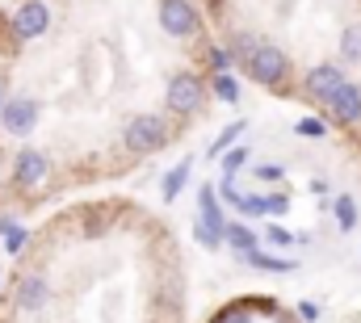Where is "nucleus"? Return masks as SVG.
<instances>
[{
  "mask_svg": "<svg viewBox=\"0 0 361 323\" xmlns=\"http://www.w3.org/2000/svg\"><path fill=\"white\" fill-rule=\"evenodd\" d=\"M252 176H257V181H261V185H265V181H281V176H286V172H281V168H277V164H257V168H252Z\"/></svg>",
  "mask_w": 361,
  "mask_h": 323,
  "instance_id": "nucleus-27",
  "label": "nucleus"
},
{
  "mask_svg": "<svg viewBox=\"0 0 361 323\" xmlns=\"http://www.w3.org/2000/svg\"><path fill=\"white\" fill-rule=\"evenodd\" d=\"M294 130H298V135H302V139H319V135H324V130H328V126H324V122H319V118H302V122H298V126H294Z\"/></svg>",
  "mask_w": 361,
  "mask_h": 323,
  "instance_id": "nucleus-25",
  "label": "nucleus"
},
{
  "mask_svg": "<svg viewBox=\"0 0 361 323\" xmlns=\"http://www.w3.org/2000/svg\"><path fill=\"white\" fill-rule=\"evenodd\" d=\"M210 323H252V303H235V307L219 311Z\"/></svg>",
  "mask_w": 361,
  "mask_h": 323,
  "instance_id": "nucleus-20",
  "label": "nucleus"
},
{
  "mask_svg": "<svg viewBox=\"0 0 361 323\" xmlns=\"http://www.w3.org/2000/svg\"><path fill=\"white\" fill-rule=\"evenodd\" d=\"M244 72H248V80L261 84V88H281L286 76H290V55L281 47H273V42H257V51L248 55Z\"/></svg>",
  "mask_w": 361,
  "mask_h": 323,
  "instance_id": "nucleus-2",
  "label": "nucleus"
},
{
  "mask_svg": "<svg viewBox=\"0 0 361 323\" xmlns=\"http://www.w3.org/2000/svg\"><path fill=\"white\" fill-rule=\"evenodd\" d=\"M210 92H214L219 101L235 105V101H240V80H235L231 72H214V76H210Z\"/></svg>",
  "mask_w": 361,
  "mask_h": 323,
  "instance_id": "nucleus-16",
  "label": "nucleus"
},
{
  "mask_svg": "<svg viewBox=\"0 0 361 323\" xmlns=\"http://www.w3.org/2000/svg\"><path fill=\"white\" fill-rule=\"evenodd\" d=\"M223 236H227V214H223L214 189L202 185V189H197V223H193V240L214 252V248H223Z\"/></svg>",
  "mask_w": 361,
  "mask_h": 323,
  "instance_id": "nucleus-3",
  "label": "nucleus"
},
{
  "mask_svg": "<svg viewBox=\"0 0 361 323\" xmlns=\"http://www.w3.org/2000/svg\"><path fill=\"white\" fill-rule=\"evenodd\" d=\"M156 13H160V30L169 38H193L202 30V13L193 0H160Z\"/></svg>",
  "mask_w": 361,
  "mask_h": 323,
  "instance_id": "nucleus-5",
  "label": "nucleus"
},
{
  "mask_svg": "<svg viewBox=\"0 0 361 323\" xmlns=\"http://www.w3.org/2000/svg\"><path fill=\"white\" fill-rule=\"evenodd\" d=\"M257 42H261L257 34H235V38L227 42V51H231V63H240V68H244V63H248V55L257 51Z\"/></svg>",
  "mask_w": 361,
  "mask_h": 323,
  "instance_id": "nucleus-18",
  "label": "nucleus"
},
{
  "mask_svg": "<svg viewBox=\"0 0 361 323\" xmlns=\"http://www.w3.org/2000/svg\"><path fill=\"white\" fill-rule=\"evenodd\" d=\"M38 101H30V97H13V101H4V114H0V126L8 130V135H17V139H25L34 126H38Z\"/></svg>",
  "mask_w": 361,
  "mask_h": 323,
  "instance_id": "nucleus-8",
  "label": "nucleus"
},
{
  "mask_svg": "<svg viewBox=\"0 0 361 323\" xmlns=\"http://www.w3.org/2000/svg\"><path fill=\"white\" fill-rule=\"evenodd\" d=\"M173 139V126L160 118V114H135L126 126H122V143L135 152V156H152V152H164Z\"/></svg>",
  "mask_w": 361,
  "mask_h": 323,
  "instance_id": "nucleus-1",
  "label": "nucleus"
},
{
  "mask_svg": "<svg viewBox=\"0 0 361 323\" xmlns=\"http://www.w3.org/2000/svg\"><path fill=\"white\" fill-rule=\"evenodd\" d=\"M265 240H269L273 248H290V243H298V236H290L286 227H277V223H269V227H265Z\"/></svg>",
  "mask_w": 361,
  "mask_h": 323,
  "instance_id": "nucleus-23",
  "label": "nucleus"
},
{
  "mask_svg": "<svg viewBox=\"0 0 361 323\" xmlns=\"http://www.w3.org/2000/svg\"><path fill=\"white\" fill-rule=\"evenodd\" d=\"M298 319L315 323V319H319V307H315V303H298Z\"/></svg>",
  "mask_w": 361,
  "mask_h": 323,
  "instance_id": "nucleus-28",
  "label": "nucleus"
},
{
  "mask_svg": "<svg viewBox=\"0 0 361 323\" xmlns=\"http://www.w3.org/2000/svg\"><path fill=\"white\" fill-rule=\"evenodd\" d=\"M25 243H30V227H17V223H13V227L4 231V252H8V256H17Z\"/></svg>",
  "mask_w": 361,
  "mask_h": 323,
  "instance_id": "nucleus-22",
  "label": "nucleus"
},
{
  "mask_svg": "<svg viewBox=\"0 0 361 323\" xmlns=\"http://www.w3.org/2000/svg\"><path fill=\"white\" fill-rule=\"evenodd\" d=\"M341 55H345L349 63H361V25H349V30L341 34Z\"/></svg>",
  "mask_w": 361,
  "mask_h": 323,
  "instance_id": "nucleus-19",
  "label": "nucleus"
},
{
  "mask_svg": "<svg viewBox=\"0 0 361 323\" xmlns=\"http://www.w3.org/2000/svg\"><path fill=\"white\" fill-rule=\"evenodd\" d=\"M311 193L315 197H328V181H311Z\"/></svg>",
  "mask_w": 361,
  "mask_h": 323,
  "instance_id": "nucleus-29",
  "label": "nucleus"
},
{
  "mask_svg": "<svg viewBox=\"0 0 361 323\" xmlns=\"http://www.w3.org/2000/svg\"><path fill=\"white\" fill-rule=\"evenodd\" d=\"M349 80L336 63H315L311 72H307V80H302V88H307V97L311 101H319V105H328L336 92H341V84Z\"/></svg>",
  "mask_w": 361,
  "mask_h": 323,
  "instance_id": "nucleus-6",
  "label": "nucleus"
},
{
  "mask_svg": "<svg viewBox=\"0 0 361 323\" xmlns=\"http://www.w3.org/2000/svg\"><path fill=\"white\" fill-rule=\"evenodd\" d=\"M286 210H290L286 193H265V214H286Z\"/></svg>",
  "mask_w": 361,
  "mask_h": 323,
  "instance_id": "nucleus-26",
  "label": "nucleus"
},
{
  "mask_svg": "<svg viewBox=\"0 0 361 323\" xmlns=\"http://www.w3.org/2000/svg\"><path fill=\"white\" fill-rule=\"evenodd\" d=\"M202 101H206V80H202V76H193V72H177L173 80L164 84V109H169V114H177V118L197 114V109H202Z\"/></svg>",
  "mask_w": 361,
  "mask_h": 323,
  "instance_id": "nucleus-4",
  "label": "nucleus"
},
{
  "mask_svg": "<svg viewBox=\"0 0 361 323\" xmlns=\"http://www.w3.org/2000/svg\"><path fill=\"white\" fill-rule=\"evenodd\" d=\"M328 118H332L336 126H357L361 122V84L357 80L341 84V92L328 101Z\"/></svg>",
  "mask_w": 361,
  "mask_h": 323,
  "instance_id": "nucleus-9",
  "label": "nucleus"
},
{
  "mask_svg": "<svg viewBox=\"0 0 361 323\" xmlns=\"http://www.w3.org/2000/svg\"><path fill=\"white\" fill-rule=\"evenodd\" d=\"M189 172H193V160H180V164H173V168L164 172V185H160L164 202H177V197H180V189L189 185Z\"/></svg>",
  "mask_w": 361,
  "mask_h": 323,
  "instance_id": "nucleus-13",
  "label": "nucleus"
},
{
  "mask_svg": "<svg viewBox=\"0 0 361 323\" xmlns=\"http://www.w3.org/2000/svg\"><path fill=\"white\" fill-rule=\"evenodd\" d=\"M244 130H248V122H244V118H235V122H231L214 143H210V152H206V156H210V160H223V156H227V147H235V139H240Z\"/></svg>",
  "mask_w": 361,
  "mask_h": 323,
  "instance_id": "nucleus-15",
  "label": "nucleus"
},
{
  "mask_svg": "<svg viewBox=\"0 0 361 323\" xmlns=\"http://www.w3.org/2000/svg\"><path fill=\"white\" fill-rule=\"evenodd\" d=\"M332 214H336V227H341V231H353V227H357V202H353L349 193H341V197L332 202Z\"/></svg>",
  "mask_w": 361,
  "mask_h": 323,
  "instance_id": "nucleus-17",
  "label": "nucleus"
},
{
  "mask_svg": "<svg viewBox=\"0 0 361 323\" xmlns=\"http://www.w3.org/2000/svg\"><path fill=\"white\" fill-rule=\"evenodd\" d=\"M0 114H4V88H0Z\"/></svg>",
  "mask_w": 361,
  "mask_h": 323,
  "instance_id": "nucleus-30",
  "label": "nucleus"
},
{
  "mask_svg": "<svg viewBox=\"0 0 361 323\" xmlns=\"http://www.w3.org/2000/svg\"><path fill=\"white\" fill-rule=\"evenodd\" d=\"M223 243H227L235 256H248V252H257V248H261V236H257L248 223H227V236H223Z\"/></svg>",
  "mask_w": 361,
  "mask_h": 323,
  "instance_id": "nucleus-12",
  "label": "nucleus"
},
{
  "mask_svg": "<svg viewBox=\"0 0 361 323\" xmlns=\"http://www.w3.org/2000/svg\"><path fill=\"white\" fill-rule=\"evenodd\" d=\"M47 25H51V8H47L42 0H25V4L13 13V34H17L21 42L42 38V34H47Z\"/></svg>",
  "mask_w": 361,
  "mask_h": 323,
  "instance_id": "nucleus-7",
  "label": "nucleus"
},
{
  "mask_svg": "<svg viewBox=\"0 0 361 323\" xmlns=\"http://www.w3.org/2000/svg\"><path fill=\"white\" fill-rule=\"evenodd\" d=\"M47 298H51V286H47L38 273H25V277L17 281V307H21V311H42Z\"/></svg>",
  "mask_w": 361,
  "mask_h": 323,
  "instance_id": "nucleus-11",
  "label": "nucleus"
},
{
  "mask_svg": "<svg viewBox=\"0 0 361 323\" xmlns=\"http://www.w3.org/2000/svg\"><path fill=\"white\" fill-rule=\"evenodd\" d=\"M210 68L214 72H231V51L227 47H210Z\"/></svg>",
  "mask_w": 361,
  "mask_h": 323,
  "instance_id": "nucleus-24",
  "label": "nucleus"
},
{
  "mask_svg": "<svg viewBox=\"0 0 361 323\" xmlns=\"http://www.w3.org/2000/svg\"><path fill=\"white\" fill-rule=\"evenodd\" d=\"M248 164V147H231L227 156H223V181H235V172Z\"/></svg>",
  "mask_w": 361,
  "mask_h": 323,
  "instance_id": "nucleus-21",
  "label": "nucleus"
},
{
  "mask_svg": "<svg viewBox=\"0 0 361 323\" xmlns=\"http://www.w3.org/2000/svg\"><path fill=\"white\" fill-rule=\"evenodd\" d=\"M47 156L38 152V147H21L17 152V160H13V185H21V189H30V185H42L47 181Z\"/></svg>",
  "mask_w": 361,
  "mask_h": 323,
  "instance_id": "nucleus-10",
  "label": "nucleus"
},
{
  "mask_svg": "<svg viewBox=\"0 0 361 323\" xmlns=\"http://www.w3.org/2000/svg\"><path fill=\"white\" fill-rule=\"evenodd\" d=\"M244 264H252V269H261V273H294V260L290 256H269V252H248V256H240Z\"/></svg>",
  "mask_w": 361,
  "mask_h": 323,
  "instance_id": "nucleus-14",
  "label": "nucleus"
}]
</instances>
